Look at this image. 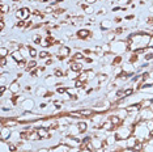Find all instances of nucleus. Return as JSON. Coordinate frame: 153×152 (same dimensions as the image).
Segmentation results:
<instances>
[{
    "mask_svg": "<svg viewBox=\"0 0 153 152\" xmlns=\"http://www.w3.org/2000/svg\"><path fill=\"white\" fill-rule=\"evenodd\" d=\"M77 76H79V72H75V71L69 70V68L65 71V77H67L68 80H76V79H77Z\"/></svg>",
    "mask_w": 153,
    "mask_h": 152,
    "instance_id": "obj_19",
    "label": "nucleus"
},
{
    "mask_svg": "<svg viewBox=\"0 0 153 152\" xmlns=\"http://www.w3.org/2000/svg\"><path fill=\"white\" fill-rule=\"evenodd\" d=\"M13 3H19V1H21V0H12Z\"/></svg>",
    "mask_w": 153,
    "mask_h": 152,
    "instance_id": "obj_44",
    "label": "nucleus"
},
{
    "mask_svg": "<svg viewBox=\"0 0 153 152\" xmlns=\"http://www.w3.org/2000/svg\"><path fill=\"white\" fill-rule=\"evenodd\" d=\"M151 138H153V130L151 131Z\"/></svg>",
    "mask_w": 153,
    "mask_h": 152,
    "instance_id": "obj_45",
    "label": "nucleus"
},
{
    "mask_svg": "<svg viewBox=\"0 0 153 152\" xmlns=\"http://www.w3.org/2000/svg\"><path fill=\"white\" fill-rule=\"evenodd\" d=\"M122 152H136V151L134 148H124V150H122Z\"/></svg>",
    "mask_w": 153,
    "mask_h": 152,
    "instance_id": "obj_41",
    "label": "nucleus"
},
{
    "mask_svg": "<svg viewBox=\"0 0 153 152\" xmlns=\"http://www.w3.org/2000/svg\"><path fill=\"white\" fill-rule=\"evenodd\" d=\"M96 15H97V16H102V15H106V8H101V9H98V11L96 12Z\"/></svg>",
    "mask_w": 153,
    "mask_h": 152,
    "instance_id": "obj_35",
    "label": "nucleus"
},
{
    "mask_svg": "<svg viewBox=\"0 0 153 152\" xmlns=\"http://www.w3.org/2000/svg\"><path fill=\"white\" fill-rule=\"evenodd\" d=\"M139 117L143 121H149L153 119V110L152 109H141L140 113H139Z\"/></svg>",
    "mask_w": 153,
    "mask_h": 152,
    "instance_id": "obj_7",
    "label": "nucleus"
},
{
    "mask_svg": "<svg viewBox=\"0 0 153 152\" xmlns=\"http://www.w3.org/2000/svg\"><path fill=\"white\" fill-rule=\"evenodd\" d=\"M0 123H1V126L9 127V129H12V130L16 129V127L20 125V122L17 121V118H7V117H1Z\"/></svg>",
    "mask_w": 153,
    "mask_h": 152,
    "instance_id": "obj_4",
    "label": "nucleus"
},
{
    "mask_svg": "<svg viewBox=\"0 0 153 152\" xmlns=\"http://www.w3.org/2000/svg\"><path fill=\"white\" fill-rule=\"evenodd\" d=\"M113 24L114 21H111V20H102L100 24V30L101 32H110L111 28H113Z\"/></svg>",
    "mask_w": 153,
    "mask_h": 152,
    "instance_id": "obj_9",
    "label": "nucleus"
},
{
    "mask_svg": "<svg viewBox=\"0 0 153 152\" xmlns=\"http://www.w3.org/2000/svg\"><path fill=\"white\" fill-rule=\"evenodd\" d=\"M126 142H127V148H134L135 147V144L137 143V138L134 135V134H132L131 136H128L127 139H126Z\"/></svg>",
    "mask_w": 153,
    "mask_h": 152,
    "instance_id": "obj_17",
    "label": "nucleus"
},
{
    "mask_svg": "<svg viewBox=\"0 0 153 152\" xmlns=\"http://www.w3.org/2000/svg\"><path fill=\"white\" fill-rule=\"evenodd\" d=\"M152 101H153V100H145V98H143L141 101L139 102V105H140L141 109H151Z\"/></svg>",
    "mask_w": 153,
    "mask_h": 152,
    "instance_id": "obj_20",
    "label": "nucleus"
},
{
    "mask_svg": "<svg viewBox=\"0 0 153 152\" xmlns=\"http://www.w3.org/2000/svg\"><path fill=\"white\" fill-rule=\"evenodd\" d=\"M76 38L80 41H90V39H93V36L89 29H86V28H80L77 32H76Z\"/></svg>",
    "mask_w": 153,
    "mask_h": 152,
    "instance_id": "obj_3",
    "label": "nucleus"
},
{
    "mask_svg": "<svg viewBox=\"0 0 153 152\" xmlns=\"http://www.w3.org/2000/svg\"><path fill=\"white\" fill-rule=\"evenodd\" d=\"M55 55H60L64 59H68L72 55V49L69 46H67V45H60V46L58 47V54H55Z\"/></svg>",
    "mask_w": 153,
    "mask_h": 152,
    "instance_id": "obj_6",
    "label": "nucleus"
},
{
    "mask_svg": "<svg viewBox=\"0 0 153 152\" xmlns=\"http://www.w3.org/2000/svg\"><path fill=\"white\" fill-rule=\"evenodd\" d=\"M76 123H77V127H79L80 133H81L82 135H85V134L88 133V130H89V127H88V121H85V119H79Z\"/></svg>",
    "mask_w": 153,
    "mask_h": 152,
    "instance_id": "obj_13",
    "label": "nucleus"
},
{
    "mask_svg": "<svg viewBox=\"0 0 153 152\" xmlns=\"http://www.w3.org/2000/svg\"><path fill=\"white\" fill-rule=\"evenodd\" d=\"M135 19H136V17H135V15H128V16L124 17V20H126V21H130V20H135Z\"/></svg>",
    "mask_w": 153,
    "mask_h": 152,
    "instance_id": "obj_39",
    "label": "nucleus"
},
{
    "mask_svg": "<svg viewBox=\"0 0 153 152\" xmlns=\"http://www.w3.org/2000/svg\"><path fill=\"white\" fill-rule=\"evenodd\" d=\"M152 60H153V50L149 49L148 53L144 54V62H148V63H151Z\"/></svg>",
    "mask_w": 153,
    "mask_h": 152,
    "instance_id": "obj_26",
    "label": "nucleus"
},
{
    "mask_svg": "<svg viewBox=\"0 0 153 152\" xmlns=\"http://www.w3.org/2000/svg\"><path fill=\"white\" fill-rule=\"evenodd\" d=\"M54 76H56L58 79H63V77H65V71H63L62 68H56V70L54 71V74H53Z\"/></svg>",
    "mask_w": 153,
    "mask_h": 152,
    "instance_id": "obj_25",
    "label": "nucleus"
},
{
    "mask_svg": "<svg viewBox=\"0 0 153 152\" xmlns=\"http://www.w3.org/2000/svg\"><path fill=\"white\" fill-rule=\"evenodd\" d=\"M7 64H8V59L7 58H0V67L7 68Z\"/></svg>",
    "mask_w": 153,
    "mask_h": 152,
    "instance_id": "obj_33",
    "label": "nucleus"
},
{
    "mask_svg": "<svg viewBox=\"0 0 153 152\" xmlns=\"http://www.w3.org/2000/svg\"><path fill=\"white\" fill-rule=\"evenodd\" d=\"M68 68L69 70H72V71H75V72H79V74L81 71H84L82 63H80V62H74V60L68 62Z\"/></svg>",
    "mask_w": 153,
    "mask_h": 152,
    "instance_id": "obj_10",
    "label": "nucleus"
},
{
    "mask_svg": "<svg viewBox=\"0 0 153 152\" xmlns=\"http://www.w3.org/2000/svg\"><path fill=\"white\" fill-rule=\"evenodd\" d=\"M110 46H111V53L114 55H122L128 51V43L124 39H115L114 42L110 43Z\"/></svg>",
    "mask_w": 153,
    "mask_h": 152,
    "instance_id": "obj_2",
    "label": "nucleus"
},
{
    "mask_svg": "<svg viewBox=\"0 0 153 152\" xmlns=\"http://www.w3.org/2000/svg\"><path fill=\"white\" fill-rule=\"evenodd\" d=\"M53 57L51 53H48L47 50H43V51H39V55H38V59H47V58Z\"/></svg>",
    "mask_w": 153,
    "mask_h": 152,
    "instance_id": "obj_28",
    "label": "nucleus"
},
{
    "mask_svg": "<svg viewBox=\"0 0 153 152\" xmlns=\"http://www.w3.org/2000/svg\"><path fill=\"white\" fill-rule=\"evenodd\" d=\"M29 46V53H30V59H38V55H39V51H38L36 47L30 46V45H27Z\"/></svg>",
    "mask_w": 153,
    "mask_h": 152,
    "instance_id": "obj_21",
    "label": "nucleus"
},
{
    "mask_svg": "<svg viewBox=\"0 0 153 152\" xmlns=\"http://www.w3.org/2000/svg\"><path fill=\"white\" fill-rule=\"evenodd\" d=\"M21 13H22V20L26 21L32 17V9L29 7H21Z\"/></svg>",
    "mask_w": 153,
    "mask_h": 152,
    "instance_id": "obj_15",
    "label": "nucleus"
},
{
    "mask_svg": "<svg viewBox=\"0 0 153 152\" xmlns=\"http://www.w3.org/2000/svg\"><path fill=\"white\" fill-rule=\"evenodd\" d=\"M111 11H113V13H114V12H119V11H122V7H119V5L113 7V8H111Z\"/></svg>",
    "mask_w": 153,
    "mask_h": 152,
    "instance_id": "obj_40",
    "label": "nucleus"
},
{
    "mask_svg": "<svg viewBox=\"0 0 153 152\" xmlns=\"http://www.w3.org/2000/svg\"><path fill=\"white\" fill-rule=\"evenodd\" d=\"M26 66H27V60H21V62H19V63H17V70H19V71H25Z\"/></svg>",
    "mask_w": 153,
    "mask_h": 152,
    "instance_id": "obj_30",
    "label": "nucleus"
},
{
    "mask_svg": "<svg viewBox=\"0 0 153 152\" xmlns=\"http://www.w3.org/2000/svg\"><path fill=\"white\" fill-rule=\"evenodd\" d=\"M79 110H80V113H81L82 118H92V117L96 114L93 108H84V106H82V108L79 109Z\"/></svg>",
    "mask_w": 153,
    "mask_h": 152,
    "instance_id": "obj_12",
    "label": "nucleus"
},
{
    "mask_svg": "<svg viewBox=\"0 0 153 152\" xmlns=\"http://www.w3.org/2000/svg\"><path fill=\"white\" fill-rule=\"evenodd\" d=\"M30 41H32L33 43H36V45H41L42 43V41H43V37H42V34L41 33H36V34H32Z\"/></svg>",
    "mask_w": 153,
    "mask_h": 152,
    "instance_id": "obj_16",
    "label": "nucleus"
},
{
    "mask_svg": "<svg viewBox=\"0 0 153 152\" xmlns=\"http://www.w3.org/2000/svg\"><path fill=\"white\" fill-rule=\"evenodd\" d=\"M97 1H98V0H84V3H86V4H89V5H94Z\"/></svg>",
    "mask_w": 153,
    "mask_h": 152,
    "instance_id": "obj_37",
    "label": "nucleus"
},
{
    "mask_svg": "<svg viewBox=\"0 0 153 152\" xmlns=\"http://www.w3.org/2000/svg\"><path fill=\"white\" fill-rule=\"evenodd\" d=\"M93 11H94V9H93V5H88V7H86V8H85V13H88V15H92V13H93Z\"/></svg>",
    "mask_w": 153,
    "mask_h": 152,
    "instance_id": "obj_34",
    "label": "nucleus"
},
{
    "mask_svg": "<svg viewBox=\"0 0 153 152\" xmlns=\"http://www.w3.org/2000/svg\"><path fill=\"white\" fill-rule=\"evenodd\" d=\"M11 57L13 58V59H15L17 63H19V62H21V60H26V59H24V57H22V54L20 53V50H17V51H13V53L11 54Z\"/></svg>",
    "mask_w": 153,
    "mask_h": 152,
    "instance_id": "obj_22",
    "label": "nucleus"
},
{
    "mask_svg": "<svg viewBox=\"0 0 153 152\" xmlns=\"http://www.w3.org/2000/svg\"><path fill=\"white\" fill-rule=\"evenodd\" d=\"M134 135L137 138V140L140 142H145L151 139V131L147 127V122L145 121H140L136 126L134 127Z\"/></svg>",
    "mask_w": 153,
    "mask_h": 152,
    "instance_id": "obj_1",
    "label": "nucleus"
},
{
    "mask_svg": "<svg viewBox=\"0 0 153 152\" xmlns=\"http://www.w3.org/2000/svg\"><path fill=\"white\" fill-rule=\"evenodd\" d=\"M20 106H21V109L24 112H33L34 108H36V101L30 97H26L21 104H20Z\"/></svg>",
    "mask_w": 153,
    "mask_h": 152,
    "instance_id": "obj_5",
    "label": "nucleus"
},
{
    "mask_svg": "<svg viewBox=\"0 0 153 152\" xmlns=\"http://www.w3.org/2000/svg\"><path fill=\"white\" fill-rule=\"evenodd\" d=\"M105 41H106V43H111V42H114V41L117 39V34H115V32H110L107 33V34H105Z\"/></svg>",
    "mask_w": 153,
    "mask_h": 152,
    "instance_id": "obj_18",
    "label": "nucleus"
},
{
    "mask_svg": "<svg viewBox=\"0 0 153 152\" xmlns=\"http://www.w3.org/2000/svg\"><path fill=\"white\" fill-rule=\"evenodd\" d=\"M4 29H5V21L4 20H0V30L3 32Z\"/></svg>",
    "mask_w": 153,
    "mask_h": 152,
    "instance_id": "obj_38",
    "label": "nucleus"
},
{
    "mask_svg": "<svg viewBox=\"0 0 153 152\" xmlns=\"http://www.w3.org/2000/svg\"><path fill=\"white\" fill-rule=\"evenodd\" d=\"M122 21H123L122 17H115V19H114V22H122Z\"/></svg>",
    "mask_w": 153,
    "mask_h": 152,
    "instance_id": "obj_43",
    "label": "nucleus"
},
{
    "mask_svg": "<svg viewBox=\"0 0 153 152\" xmlns=\"http://www.w3.org/2000/svg\"><path fill=\"white\" fill-rule=\"evenodd\" d=\"M135 93H136V91H135L134 88H126L124 89V97H131Z\"/></svg>",
    "mask_w": 153,
    "mask_h": 152,
    "instance_id": "obj_31",
    "label": "nucleus"
},
{
    "mask_svg": "<svg viewBox=\"0 0 153 152\" xmlns=\"http://www.w3.org/2000/svg\"><path fill=\"white\" fill-rule=\"evenodd\" d=\"M69 148H71V147H68L67 144L59 143V144H56V146H54L51 150H53V152H68Z\"/></svg>",
    "mask_w": 153,
    "mask_h": 152,
    "instance_id": "obj_14",
    "label": "nucleus"
},
{
    "mask_svg": "<svg viewBox=\"0 0 153 152\" xmlns=\"http://www.w3.org/2000/svg\"><path fill=\"white\" fill-rule=\"evenodd\" d=\"M0 7H1V13L3 15H8L9 11H11V5L7 4V3H0Z\"/></svg>",
    "mask_w": 153,
    "mask_h": 152,
    "instance_id": "obj_24",
    "label": "nucleus"
},
{
    "mask_svg": "<svg viewBox=\"0 0 153 152\" xmlns=\"http://www.w3.org/2000/svg\"><path fill=\"white\" fill-rule=\"evenodd\" d=\"M12 129H9V127H5V126H1V129H0V138H1V140H9V138L12 135Z\"/></svg>",
    "mask_w": 153,
    "mask_h": 152,
    "instance_id": "obj_8",
    "label": "nucleus"
},
{
    "mask_svg": "<svg viewBox=\"0 0 153 152\" xmlns=\"http://www.w3.org/2000/svg\"><path fill=\"white\" fill-rule=\"evenodd\" d=\"M77 79H79V80H81L82 83H89V77H88V72H86V70L80 72L79 76H77Z\"/></svg>",
    "mask_w": 153,
    "mask_h": 152,
    "instance_id": "obj_23",
    "label": "nucleus"
},
{
    "mask_svg": "<svg viewBox=\"0 0 153 152\" xmlns=\"http://www.w3.org/2000/svg\"><path fill=\"white\" fill-rule=\"evenodd\" d=\"M8 55H11V53H9V50H8V47H5V46L0 47V58H7Z\"/></svg>",
    "mask_w": 153,
    "mask_h": 152,
    "instance_id": "obj_27",
    "label": "nucleus"
},
{
    "mask_svg": "<svg viewBox=\"0 0 153 152\" xmlns=\"http://www.w3.org/2000/svg\"><path fill=\"white\" fill-rule=\"evenodd\" d=\"M114 32H115L117 37H118V36H119V34H122V33H124V32H126V28L119 26V28H117V29H114Z\"/></svg>",
    "mask_w": 153,
    "mask_h": 152,
    "instance_id": "obj_32",
    "label": "nucleus"
},
{
    "mask_svg": "<svg viewBox=\"0 0 153 152\" xmlns=\"http://www.w3.org/2000/svg\"><path fill=\"white\" fill-rule=\"evenodd\" d=\"M15 28H16V29H24V30H25V28H26V21H24V20L16 21Z\"/></svg>",
    "mask_w": 153,
    "mask_h": 152,
    "instance_id": "obj_29",
    "label": "nucleus"
},
{
    "mask_svg": "<svg viewBox=\"0 0 153 152\" xmlns=\"http://www.w3.org/2000/svg\"><path fill=\"white\" fill-rule=\"evenodd\" d=\"M8 89L13 93V95H19V93L21 92V84H20L19 80H15L8 85Z\"/></svg>",
    "mask_w": 153,
    "mask_h": 152,
    "instance_id": "obj_11",
    "label": "nucleus"
},
{
    "mask_svg": "<svg viewBox=\"0 0 153 152\" xmlns=\"http://www.w3.org/2000/svg\"><path fill=\"white\" fill-rule=\"evenodd\" d=\"M147 122V127L149 129V131L153 130V119H149V121H145Z\"/></svg>",
    "mask_w": 153,
    "mask_h": 152,
    "instance_id": "obj_36",
    "label": "nucleus"
},
{
    "mask_svg": "<svg viewBox=\"0 0 153 152\" xmlns=\"http://www.w3.org/2000/svg\"><path fill=\"white\" fill-rule=\"evenodd\" d=\"M94 152H106V148H103V147L97 148V150H94Z\"/></svg>",
    "mask_w": 153,
    "mask_h": 152,
    "instance_id": "obj_42",
    "label": "nucleus"
}]
</instances>
